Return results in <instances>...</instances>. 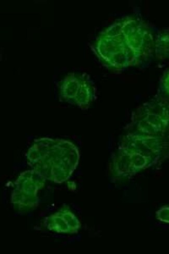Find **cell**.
<instances>
[{"label":"cell","mask_w":169,"mask_h":254,"mask_svg":"<svg viewBox=\"0 0 169 254\" xmlns=\"http://www.w3.org/2000/svg\"><path fill=\"white\" fill-rule=\"evenodd\" d=\"M155 38L149 25L136 16L125 17L106 30L96 51L109 67L117 69L140 66L154 52Z\"/></svg>","instance_id":"cell-1"},{"label":"cell","mask_w":169,"mask_h":254,"mask_svg":"<svg viewBox=\"0 0 169 254\" xmlns=\"http://www.w3.org/2000/svg\"><path fill=\"white\" fill-rule=\"evenodd\" d=\"M129 126L142 134H169V99L159 94L143 104L133 113Z\"/></svg>","instance_id":"cell-2"},{"label":"cell","mask_w":169,"mask_h":254,"mask_svg":"<svg viewBox=\"0 0 169 254\" xmlns=\"http://www.w3.org/2000/svg\"><path fill=\"white\" fill-rule=\"evenodd\" d=\"M154 52L158 59L169 58V30L161 32L155 38Z\"/></svg>","instance_id":"cell-3"},{"label":"cell","mask_w":169,"mask_h":254,"mask_svg":"<svg viewBox=\"0 0 169 254\" xmlns=\"http://www.w3.org/2000/svg\"><path fill=\"white\" fill-rule=\"evenodd\" d=\"M160 95L169 99V69L164 73L160 83Z\"/></svg>","instance_id":"cell-4"}]
</instances>
